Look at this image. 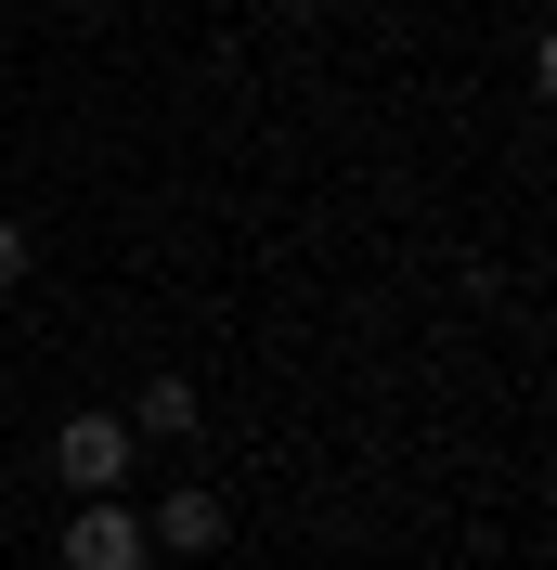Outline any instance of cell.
Returning <instances> with one entry per match:
<instances>
[{"mask_svg":"<svg viewBox=\"0 0 557 570\" xmlns=\"http://www.w3.org/2000/svg\"><path fill=\"white\" fill-rule=\"evenodd\" d=\"M52 466H66V493H91V505H105L117 480H130V428H117V415H66Z\"/></svg>","mask_w":557,"mask_h":570,"instance_id":"1","label":"cell"},{"mask_svg":"<svg viewBox=\"0 0 557 570\" xmlns=\"http://www.w3.org/2000/svg\"><path fill=\"white\" fill-rule=\"evenodd\" d=\"M66 570H143V519L130 505H78L66 519Z\"/></svg>","mask_w":557,"mask_h":570,"instance_id":"2","label":"cell"},{"mask_svg":"<svg viewBox=\"0 0 557 570\" xmlns=\"http://www.w3.org/2000/svg\"><path fill=\"white\" fill-rule=\"evenodd\" d=\"M208 544H221V493H169L143 519V558H208Z\"/></svg>","mask_w":557,"mask_h":570,"instance_id":"3","label":"cell"},{"mask_svg":"<svg viewBox=\"0 0 557 570\" xmlns=\"http://www.w3.org/2000/svg\"><path fill=\"white\" fill-rule=\"evenodd\" d=\"M143 428H156V441H182V428H195V376H156V390H143Z\"/></svg>","mask_w":557,"mask_h":570,"instance_id":"4","label":"cell"},{"mask_svg":"<svg viewBox=\"0 0 557 570\" xmlns=\"http://www.w3.org/2000/svg\"><path fill=\"white\" fill-rule=\"evenodd\" d=\"M0 285H27V220H0Z\"/></svg>","mask_w":557,"mask_h":570,"instance_id":"5","label":"cell"},{"mask_svg":"<svg viewBox=\"0 0 557 570\" xmlns=\"http://www.w3.org/2000/svg\"><path fill=\"white\" fill-rule=\"evenodd\" d=\"M299 13H338V0H299Z\"/></svg>","mask_w":557,"mask_h":570,"instance_id":"6","label":"cell"},{"mask_svg":"<svg viewBox=\"0 0 557 570\" xmlns=\"http://www.w3.org/2000/svg\"><path fill=\"white\" fill-rule=\"evenodd\" d=\"M105 13H130V0H105Z\"/></svg>","mask_w":557,"mask_h":570,"instance_id":"7","label":"cell"}]
</instances>
